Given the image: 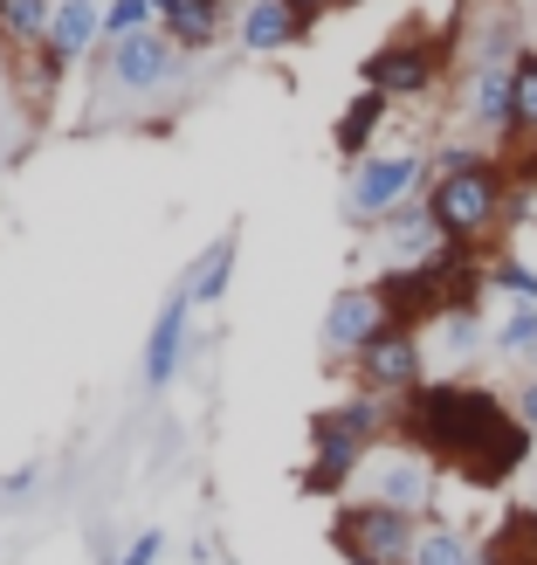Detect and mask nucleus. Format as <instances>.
Wrapping results in <instances>:
<instances>
[{
	"mask_svg": "<svg viewBox=\"0 0 537 565\" xmlns=\"http://www.w3.org/2000/svg\"><path fill=\"white\" fill-rule=\"evenodd\" d=\"M400 428L428 462H455L469 483H503L511 469L530 456V428L496 401L490 386H462V380H434L414 386L400 407Z\"/></svg>",
	"mask_w": 537,
	"mask_h": 565,
	"instance_id": "f257e3e1",
	"label": "nucleus"
},
{
	"mask_svg": "<svg viewBox=\"0 0 537 565\" xmlns=\"http://www.w3.org/2000/svg\"><path fill=\"white\" fill-rule=\"evenodd\" d=\"M0 55H8V42H0Z\"/></svg>",
	"mask_w": 537,
	"mask_h": 565,
	"instance_id": "7c9ffc66",
	"label": "nucleus"
},
{
	"mask_svg": "<svg viewBox=\"0 0 537 565\" xmlns=\"http://www.w3.org/2000/svg\"><path fill=\"white\" fill-rule=\"evenodd\" d=\"M420 173H428L420 152H373V159H358L352 180H345V221H358V228H386L400 207H414Z\"/></svg>",
	"mask_w": 537,
	"mask_h": 565,
	"instance_id": "7ed1b4c3",
	"label": "nucleus"
},
{
	"mask_svg": "<svg viewBox=\"0 0 537 565\" xmlns=\"http://www.w3.org/2000/svg\"><path fill=\"white\" fill-rule=\"evenodd\" d=\"M331 8H345V0H297V14H303V21H318V14H331Z\"/></svg>",
	"mask_w": 537,
	"mask_h": 565,
	"instance_id": "cd10ccee",
	"label": "nucleus"
},
{
	"mask_svg": "<svg viewBox=\"0 0 537 565\" xmlns=\"http://www.w3.org/2000/svg\"><path fill=\"white\" fill-rule=\"evenodd\" d=\"M414 565H475V545L462 539L455 524H434V531H420Z\"/></svg>",
	"mask_w": 537,
	"mask_h": 565,
	"instance_id": "4be33fe9",
	"label": "nucleus"
},
{
	"mask_svg": "<svg viewBox=\"0 0 537 565\" xmlns=\"http://www.w3.org/2000/svg\"><path fill=\"white\" fill-rule=\"evenodd\" d=\"M517 131H537V49L517 55Z\"/></svg>",
	"mask_w": 537,
	"mask_h": 565,
	"instance_id": "b1692460",
	"label": "nucleus"
},
{
	"mask_svg": "<svg viewBox=\"0 0 537 565\" xmlns=\"http://www.w3.org/2000/svg\"><path fill=\"white\" fill-rule=\"evenodd\" d=\"M180 76H186V49L165 35V28L104 49V83H110L118 97H159V90H173Z\"/></svg>",
	"mask_w": 537,
	"mask_h": 565,
	"instance_id": "39448f33",
	"label": "nucleus"
},
{
	"mask_svg": "<svg viewBox=\"0 0 537 565\" xmlns=\"http://www.w3.org/2000/svg\"><path fill=\"white\" fill-rule=\"evenodd\" d=\"M490 565H537V545H524V552H511V545H503Z\"/></svg>",
	"mask_w": 537,
	"mask_h": 565,
	"instance_id": "bb28decb",
	"label": "nucleus"
},
{
	"mask_svg": "<svg viewBox=\"0 0 537 565\" xmlns=\"http://www.w3.org/2000/svg\"><path fill=\"white\" fill-rule=\"evenodd\" d=\"M159 28H165V35H173L186 55H201V49L221 42V0H180V8L159 14Z\"/></svg>",
	"mask_w": 537,
	"mask_h": 565,
	"instance_id": "dca6fc26",
	"label": "nucleus"
},
{
	"mask_svg": "<svg viewBox=\"0 0 537 565\" xmlns=\"http://www.w3.org/2000/svg\"><path fill=\"white\" fill-rule=\"evenodd\" d=\"M165 8H180V0H159V14H165ZM221 8H228V0H221Z\"/></svg>",
	"mask_w": 537,
	"mask_h": 565,
	"instance_id": "c756f323",
	"label": "nucleus"
},
{
	"mask_svg": "<svg viewBox=\"0 0 537 565\" xmlns=\"http://www.w3.org/2000/svg\"><path fill=\"white\" fill-rule=\"evenodd\" d=\"M373 503H393V511H428V497H434V469L420 448H386V456H373Z\"/></svg>",
	"mask_w": 537,
	"mask_h": 565,
	"instance_id": "1a4fd4ad",
	"label": "nucleus"
},
{
	"mask_svg": "<svg viewBox=\"0 0 537 565\" xmlns=\"http://www.w3.org/2000/svg\"><path fill=\"white\" fill-rule=\"evenodd\" d=\"M503 207H511V173L496 159H475V166H455V173H434L428 186V214L441 221V235L469 248L475 235H490Z\"/></svg>",
	"mask_w": 537,
	"mask_h": 565,
	"instance_id": "f03ea898",
	"label": "nucleus"
},
{
	"mask_svg": "<svg viewBox=\"0 0 537 565\" xmlns=\"http://www.w3.org/2000/svg\"><path fill=\"white\" fill-rule=\"evenodd\" d=\"M152 28H159V0H110L104 8V49L131 42V35H152Z\"/></svg>",
	"mask_w": 537,
	"mask_h": 565,
	"instance_id": "412c9836",
	"label": "nucleus"
},
{
	"mask_svg": "<svg viewBox=\"0 0 537 565\" xmlns=\"http://www.w3.org/2000/svg\"><path fill=\"white\" fill-rule=\"evenodd\" d=\"M496 352L511 365H537V303H517L511 318L496 324Z\"/></svg>",
	"mask_w": 537,
	"mask_h": 565,
	"instance_id": "aec40b11",
	"label": "nucleus"
},
{
	"mask_svg": "<svg viewBox=\"0 0 537 565\" xmlns=\"http://www.w3.org/2000/svg\"><path fill=\"white\" fill-rule=\"evenodd\" d=\"M331 545L345 552V565H414L420 524L393 503H352V511H337Z\"/></svg>",
	"mask_w": 537,
	"mask_h": 565,
	"instance_id": "20e7f679",
	"label": "nucleus"
},
{
	"mask_svg": "<svg viewBox=\"0 0 537 565\" xmlns=\"http://www.w3.org/2000/svg\"><path fill=\"white\" fill-rule=\"evenodd\" d=\"M63 70L90 63V49H104V8L97 0H55V21H49V42H42Z\"/></svg>",
	"mask_w": 537,
	"mask_h": 565,
	"instance_id": "ddd939ff",
	"label": "nucleus"
},
{
	"mask_svg": "<svg viewBox=\"0 0 537 565\" xmlns=\"http://www.w3.org/2000/svg\"><path fill=\"white\" fill-rule=\"evenodd\" d=\"M386 125V97L379 90H358L352 104H345V118H337V152H345L352 166L358 159H373V131Z\"/></svg>",
	"mask_w": 537,
	"mask_h": 565,
	"instance_id": "a211bd4d",
	"label": "nucleus"
},
{
	"mask_svg": "<svg viewBox=\"0 0 537 565\" xmlns=\"http://www.w3.org/2000/svg\"><path fill=\"white\" fill-rule=\"evenodd\" d=\"M428 373V352H420V338H414V324H386L373 345L358 352V380H365V393H414V386H428L420 380Z\"/></svg>",
	"mask_w": 537,
	"mask_h": 565,
	"instance_id": "0eeeda50",
	"label": "nucleus"
},
{
	"mask_svg": "<svg viewBox=\"0 0 537 565\" xmlns=\"http://www.w3.org/2000/svg\"><path fill=\"white\" fill-rule=\"evenodd\" d=\"M393 318H386V303H379V290H337L331 297V310H324V345L331 352H365L373 338L386 331Z\"/></svg>",
	"mask_w": 537,
	"mask_h": 565,
	"instance_id": "9b49d317",
	"label": "nucleus"
},
{
	"mask_svg": "<svg viewBox=\"0 0 537 565\" xmlns=\"http://www.w3.org/2000/svg\"><path fill=\"white\" fill-rule=\"evenodd\" d=\"M235 248H241L235 235L207 242V248H201V263L180 276V290H186L193 303H221V297H228V282H235Z\"/></svg>",
	"mask_w": 537,
	"mask_h": 565,
	"instance_id": "2eb2a0df",
	"label": "nucleus"
},
{
	"mask_svg": "<svg viewBox=\"0 0 537 565\" xmlns=\"http://www.w3.org/2000/svg\"><path fill=\"white\" fill-rule=\"evenodd\" d=\"M462 110L475 131H496V138H517V63H475L462 83Z\"/></svg>",
	"mask_w": 537,
	"mask_h": 565,
	"instance_id": "6e6552de",
	"label": "nucleus"
},
{
	"mask_svg": "<svg viewBox=\"0 0 537 565\" xmlns=\"http://www.w3.org/2000/svg\"><path fill=\"white\" fill-rule=\"evenodd\" d=\"M517 420H524V428H537V380L517 386Z\"/></svg>",
	"mask_w": 537,
	"mask_h": 565,
	"instance_id": "a878e982",
	"label": "nucleus"
},
{
	"mask_svg": "<svg viewBox=\"0 0 537 565\" xmlns=\"http://www.w3.org/2000/svg\"><path fill=\"white\" fill-rule=\"evenodd\" d=\"M386 428H393V414H386V401H379V393H358V401H345V407H324L318 420H310V435H337V441H358V448H373Z\"/></svg>",
	"mask_w": 537,
	"mask_h": 565,
	"instance_id": "4468645a",
	"label": "nucleus"
},
{
	"mask_svg": "<svg viewBox=\"0 0 537 565\" xmlns=\"http://www.w3.org/2000/svg\"><path fill=\"white\" fill-rule=\"evenodd\" d=\"M441 324V352L448 359H469L475 345H483V310H448V318H434Z\"/></svg>",
	"mask_w": 537,
	"mask_h": 565,
	"instance_id": "5701e85b",
	"label": "nucleus"
},
{
	"mask_svg": "<svg viewBox=\"0 0 537 565\" xmlns=\"http://www.w3.org/2000/svg\"><path fill=\"white\" fill-rule=\"evenodd\" d=\"M310 35V21L297 14V0H248V8L235 14V42L248 55H276V49H290Z\"/></svg>",
	"mask_w": 537,
	"mask_h": 565,
	"instance_id": "f8f14e48",
	"label": "nucleus"
},
{
	"mask_svg": "<svg viewBox=\"0 0 537 565\" xmlns=\"http://www.w3.org/2000/svg\"><path fill=\"white\" fill-rule=\"evenodd\" d=\"M530 180H537V138H530Z\"/></svg>",
	"mask_w": 537,
	"mask_h": 565,
	"instance_id": "c85d7f7f",
	"label": "nucleus"
},
{
	"mask_svg": "<svg viewBox=\"0 0 537 565\" xmlns=\"http://www.w3.org/2000/svg\"><path fill=\"white\" fill-rule=\"evenodd\" d=\"M159 552H165V539H159V531H138V545H131V552H125L118 565H152Z\"/></svg>",
	"mask_w": 537,
	"mask_h": 565,
	"instance_id": "393cba45",
	"label": "nucleus"
},
{
	"mask_svg": "<svg viewBox=\"0 0 537 565\" xmlns=\"http://www.w3.org/2000/svg\"><path fill=\"white\" fill-rule=\"evenodd\" d=\"M49 21H55V0H0V42L14 55H35L49 42Z\"/></svg>",
	"mask_w": 537,
	"mask_h": 565,
	"instance_id": "f3484780",
	"label": "nucleus"
},
{
	"mask_svg": "<svg viewBox=\"0 0 537 565\" xmlns=\"http://www.w3.org/2000/svg\"><path fill=\"white\" fill-rule=\"evenodd\" d=\"M186 338H193V297L173 290V297H165V310L152 318V338H146V386H173L180 380Z\"/></svg>",
	"mask_w": 537,
	"mask_h": 565,
	"instance_id": "9d476101",
	"label": "nucleus"
},
{
	"mask_svg": "<svg viewBox=\"0 0 537 565\" xmlns=\"http://www.w3.org/2000/svg\"><path fill=\"white\" fill-rule=\"evenodd\" d=\"M441 83V42H420V35H400L365 55V90H379L386 104L393 97H428Z\"/></svg>",
	"mask_w": 537,
	"mask_h": 565,
	"instance_id": "423d86ee",
	"label": "nucleus"
},
{
	"mask_svg": "<svg viewBox=\"0 0 537 565\" xmlns=\"http://www.w3.org/2000/svg\"><path fill=\"white\" fill-rule=\"evenodd\" d=\"M373 456V448H358V441H337V435H318V462H310L303 476V490H345V476Z\"/></svg>",
	"mask_w": 537,
	"mask_h": 565,
	"instance_id": "6ab92c4d",
	"label": "nucleus"
}]
</instances>
